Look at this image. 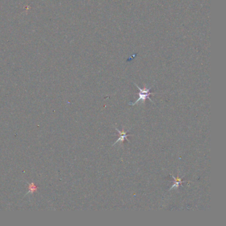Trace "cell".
Returning a JSON list of instances; mask_svg holds the SVG:
<instances>
[{
    "label": "cell",
    "instance_id": "7a4b0ae2",
    "mask_svg": "<svg viewBox=\"0 0 226 226\" xmlns=\"http://www.w3.org/2000/svg\"><path fill=\"white\" fill-rule=\"evenodd\" d=\"M115 129L117 131H118V132L119 133V137L118 139L117 140L114 144H113L112 146H114L115 144L118 143H123V142H124V141H125V140H127V141L129 142V139H127V137L129 136V135L127 134V131H124V129H123L122 131H120L118 128H117V127H115Z\"/></svg>",
    "mask_w": 226,
    "mask_h": 226
},
{
    "label": "cell",
    "instance_id": "3957f363",
    "mask_svg": "<svg viewBox=\"0 0 226 226\" xmlns=\"http://www.w3.org/2000/svg\"><path fill=\"white\" fill-rule=\"evenodd\" d=\"M171 176H172L173 178H174V182H173V184L172 186V187L170 188V190H173V188H178V187H179V186L182 184L183 183V182H185L186 181H183L182 180V178L178 177V176L175 178L173 175H171Z\"/></svg>",
    "mask_w": 226,
    "mask_h": 226
},
{
    "label": "cell",
    "instance_id": "6da1fadb",
    "mask_svg": "<svg viewBox=\"0 0 226 226\" xmlns=\"http://www.w3.org/2000/svg\"><path fill=\"white\" fill-rule=\"evenodd\" d=\"M135 86L137 87V88L139 90V98L135 101L134 102V103H129V105H135L139 101L142 102V103H145V101L147 100V99H149L151 101H152V103H154V102H153L152 101V100L150 98V97H149L150 95L155 94V93L150 92L151 87H144V88H141V87H139V86L137 84H135Z\"/></svg>",
    "mask_w": 226,
    "mask_h": 226
}]
</instances>
